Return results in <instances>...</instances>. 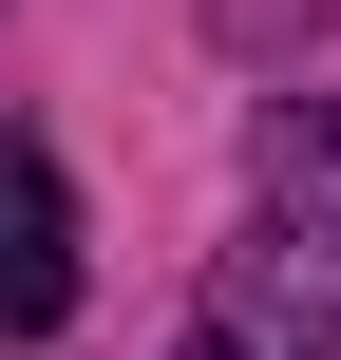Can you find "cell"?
Listing matches in <instances>:
<instances>
[{
	"instance_id": "obj_2",
	"label": "cell",
	"mask_w": 341,
	"mask_h": 360,
	"mask_svg": "<svg viewBox=\"0 0 341 360\" xmlns=\"http://www.w3.org/2000/svg\"><path fill=\"white\" fill-rule=\"evenodd\" d=\"M76 323V190L38 133H0V342H57Z\"/></svg>"
},
{
	"instance_id": "obj_1",
	"label": "cell",
	"mask_w": 341,
	"mask_h": 360,
	"mask_svg": "<svg viewBox=\"0 0 341 360\" xmlns=\"http://www.w3.org/2000/svg\"><path fill=\"white\" fill-rule=\"evenodd\" d=\"M190 360H341V95H304V114L266 133L247 247H228Z\"/></svg>"
}]
</instances>
